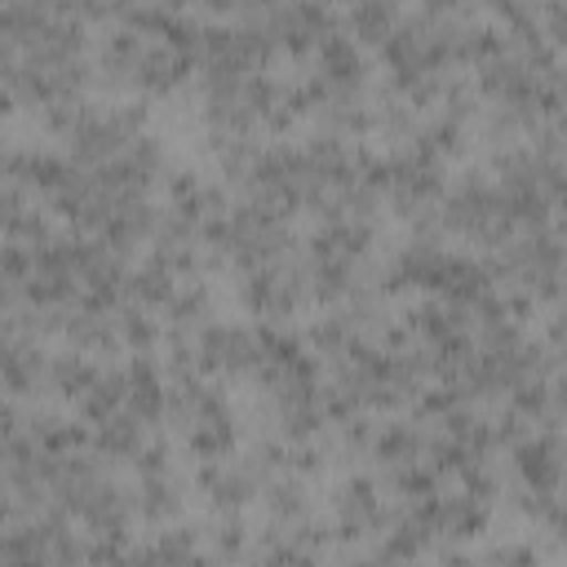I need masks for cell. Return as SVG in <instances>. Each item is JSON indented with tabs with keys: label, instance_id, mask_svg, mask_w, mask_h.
<instances>
[{
	"label": "cell",
	"instance_id": "6da1fadb",
	"mask_svg": "<svg viewBox=\"0 0 567 567\" xmlns=\"http://www.w3.org/2000/svg\"><path fill=\"white\" fill-rule=\"evenodd\" d=\"M394 518V505L385 496V487L368 474L346 478L332 492V527L341 536H368V532H385V523Z\"/></svg>",
	"mask_w": 567,
	"mask_h": 567
},
{
	"label": "cell",
	"instance_id": "7a4b0ae2",
	"mask_svg": "<svg viewBox=\"0 0 567 567\" xmlns=\"http://www.w3.org/2000/svg\"><path fill=\"white\" fill-rule=\"evenodd\" d=\"M346 22H350V31H354V35H350L354 44L363 40V44H377V49H381V44L390 40L394 22H399V9H394V4H354V9L346 13Z\"/></svg>",
	"mask_w": 567,
	"mask_h": 567
}]
</instances>
